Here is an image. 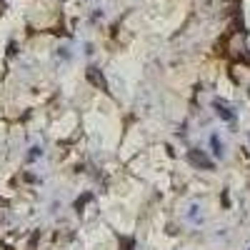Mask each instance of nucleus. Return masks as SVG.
I'll return each mask as SVG.
<instances>
[{
	"instance_id": "nucleus-3",
	"label": "nucleus",
	"mask_w": 250,
	"mask_h": 250,
	"mask_svg": "<svg viewBox=\"0 0 250 250\" xmlns=\"http://www.w3.org/2000/svg\"><path fill=\"white\" fill-rule=\"evenodd\" d=\"M215 108H218V115H220V118L233 120V113H230V108H228V105H223V103H215Z\"/></svg>"
},
{
	"instance_id": "nucleus-2",
	"label": "nucleus",
	"mask_w": 250,
	"mask_h": 250,
	"mask_svg": "<svg viewBox=\"0 0 250 250\" xmlns=\"http://www.w3.org/2000/svg\"><path fill=\"white\" fill-rule=\"evenodd\" d=\"M88 78H90V83H95V85H98L100 90H108V85H105V80L100 78V73H98L95 68H90V70H88Z\"/></svg>"
},
{
	"instance_id": "nucleus-1",
	"label": "nucleus",
	"mask_w": 250,
	"mask_h": 250,
	"mask_svg": "<svg viewBox=\"0 0 250 250\" xmlns=\"http://www.w3.org/2000/svg\"><path fill=\"white\" fill-rule=\"evenodd\" d=\"M188 160H190L195 168H200V170H213V160L205 158L200 150H190V153H188Z\"/></svg>"
}]
</instances>
